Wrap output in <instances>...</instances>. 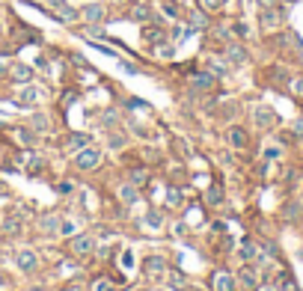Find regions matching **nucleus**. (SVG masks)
Segmentation results:
<instances>
[{
  "label": "nucleus",
  "mask_w": 303,
  "mask_h": 291,
  "mask_svg": "<svg viewBox=\"0 0 303 291\" xmlns=\"http://www.w3.org/2000/svg\"><path fill=\"white\" fill-rule=\"evenodd\" d=\"M98 164H101V149H95V146L80 149V152L74 155V161H71V167L80 170V173H89V170H95Z\"/></svg>",
  "instance_id": "nucleus-1"
},
{
  "label": "nucleus",
  "mask_w": 303,
  "mask_h": 291,
  "mask_svg": "<svg viewBox=\"0 0 303 291\" xmlns=\"http://www.w3.org/2000/svg\"><path fill=\"white\" fill-rule=\"evenodd\" d=\"M95 247H98L95 235H77V238H71V253H74L77 259L92 256V253H95Z\"/></svg>",
  "instance_id": "nucleus-2"
},
{
  "label": "nucleus",
  "mask_w": 303,
  "mask_h": 291,
  "mask_svg": "<svg viewBox=\"0 0 303 291\" xmlns=\"http://www.w3.org/2000/svg\"><path fill=\"white\" fill-rule=\"evenodd\" d=\"M187 83H190V89H193V92H211V89L217 86V80H214V74H211V71H193Z\"/></svg>",
  "instance_id": "nucleus-3"
},
{
  "label": "nucleus",
  "mask_w": 303,
  "mask_h": 291,
  "mask_svg": "<svg viewBox=\"0 0 303 291\" xmlns=\"http://www.w3.org/2000/svg\"><path fill=\"white\" fill-rule=\"evenodd\" d=\"M143 274L149 280H158L161 274H167V259L164 256H146L143 259Z\"/></svg>",
  "instance_id": "nucleus-4"
},
{
  "label": "nucleus",
  "mask_w": 303,
  "mask_h": 291,
  "mask_svg": "<svg viewBox=\"0 0 303 291\" xmlns=\"http://www.w3.org/2000/svg\"><path fill=\"white\" fill-rule=\"evenodd\" d=\"M77 15H80L83 21H89V24H98V21H104V6H101V3H86Z\"/></svg>",
  "instance_id": "nucleus-5"
},
{
  "label": "nucleus",
  "mask_w": 303,
  "mask_h": 291,
  "mask_svg": "<svg viewBox=\"0 0 303 291\" xmlns=\"http://www.w3.org/2000/svg\"><path fill=\"white\" fill-rule=\"evenodd\" d=\"M211 289L214 291H235V280H232V274H226V271L214 274V277H211Z\"/></svg>",
  "instance_id": "nucleus-6"
},
{
  "label": "nucleus",
  "mask_w": 303,
  "mask_h": 291,
  "mask_svg": "<svg viewBox=\"0 0 303 291\" xmlns=\"http://www.w3.org/2000/svg\"><path fill=\"white\" fill-rule=\"evenodd\" d=\"M226 140H229L232 149H247V143H250L244 128H229V131H226Z\"/></svg>",
  "instance_id": "nucleus-7"
},
{
  "label": "nucleus",
  "mask_w": 303,
  "mask_h": 291,
  "mask_svg": "<svg viewBox=\"0 0 303 291\" xmlns=\"http://www.w3.org/2000/svg\"><path fill=\"white\" fill-rule=\"evenodd\" d=\"M45 98V89L42 86H27V89H21V104H39Z\"/></svg>",
  "instance_id": "nucleus-8"
},
{
  "label": "nucleus",
  "mask_w": 303,
  "mask_h": 291,
  "mask_svg": "<svg viewBox=\"0 0 303 291\" xmlns=\"http://www.w3.org/2000/svg\"><path fill=\"white\" fill-rule=\"evenodd\" d=\"M18 265H21V271L33 274L36 265H39V262H36V253H33V250H21V253H18Z\"/></svg>",
  "instance_id": "nucleus-9"
},
{
  "label": "nucleus",
  "mask_w": 303,
  "mask_h": 291,
  "mask_svg": "<svg viewBox=\"0 0 303 291\" xmlns=\"http://www.w3.org/2000/svg\"><path fill=\"white\" fill-rule=\"evenodd\" d=\"M128 18H131V21H152V12H149L146 3H134V6L128 9Z\"/></svg>",
  "instance_id": "nucleus-10"
},
{
  "label": "nucleus",
  "mask_w": 303,
  "mask_h": 291,
  "mask_svg": "<svg viewBox=\"0 0 303 291\" xmlns=\"http://www.w3.org/2000/svg\"><path fill=\"white\" fill-rule=\"evenodd\" d=\"M89 143H92V137H89V134H68L65 149H86Z\"/></svg>",
  "instance_id": "nucleus-11"
},
{
  "label": "nucleus",
  "mask_w": 303,
  "mask_h": 291,
  "mask_svg": "<svg viewBox=\"0 0 303 291\" xmlns=\"http://www.w3.org/2000/svg\"><path fill=\"white\" fill-rule=\"evenodd\" d=\"M274 122H277V116H274L268 107H259V110H256V125H259V128H271Z\"/></svg>",
  "instance_id": "nucleus-12"
},
{
  "label": "nucleus",
  "mask_w": 303,
  "mask_h": 291,
  "mask_svg": "<svg viewBox=\"0 0 303 291\" xmlns=\"http://www.w3.org/2000/svg\"><path fill=\"white\" fill-rule=\"evenodd\" d=\"M60 217L57 214H51V217H42V229H45V235H60Z\"/></svg>",
  "instance_id": "nucleus-13"
},
{
  "label": "nucleus",
  "mask_w": 303,
  "mask_h": 291,
  "mask_svg": "<svg viewBox=\"0 0 303 291\" xmlns=\"http://www.w3.org/2000/svg\"><path fill=\"white\" fill-rule=\"evenodd\" d=\"M146 42H152V45H158L161 39H164V30L161 27H143V33H140Z\"/></svg>",
  "instance_id": "nucleus-14"
},
{
  "label": "nucleus",
  "mask_w": 303,
  "mask_h": 291,
  "mask_svg": "<svg viewBox=\"0 0 303 291\" xmlns=\"http://www.w3.org/2000/svg\"><path fill=\"white\" fill-rule=\"evenodd\" d=\"M238 280H241V286L250 291V289H256V274H253V268H244L241 274H238Z\"/></svg>",
  "instance_id": "nucleus-15"
},
{
  "label": "nucleus",
  "mask_w": 303,
  "mask_h": 291,
  "mask_svg": "<svg viewBox=\"0 0 303 291\" xmlns=\"http://www.w3.org/2000/svg\"><path fill=\"white\" fill-rule=\"evenodd\" d=\"M226 57H229V62H244V59H247V54H244V48H241V45H229Z\"/></svg>",
  "instance_id": "nucleus-16"
},
{
  "label": "nucleus",
  "mask_w": 303,
  "mask_h": 291,
  "mask_svg": "<svg viewBox=\"0 0 303 291\" xmlns=\"http://www.w3.org/2000/svg\"><path fill=\"white\" fill-rule=\"evenodd\" d=\"M12 77H15V80H24V83H27V80L33 77V68H30V65H15V68H12Z\"/></svg>",
  "instance_id": "nucleus-17"
},
{
  "label": "nucleus",
  "mask_w": 303,
  "mask_h": 291,
  "mask_svg": "<svg viewBox=\"0 0 303 291\" xmlns=\"http://www.w3.org/2000/svg\"><path fill=\"white\" fill-rule=\"evenodd\" d=\"M262 21H265V27H277V21H280V12H274V9H265V12H262Z\"/></svg>",
  "instance_id": "nucleus-18"
},
{
  "label": "nucleus",
  "mask_w": 303,
  "mask_h": 291,
  "mask_svg": "<svg viewBox=\"0 0 303 291\" xmlns=\"http://www.w3.org/2000/svg\"><path fill=\"white\" fill-rule=\"evenodd\" d=\"M226 0H199V6H202V12H217L220 6H223Z\"/></svg>",
  "instance_id": "nucleus-19"
},
{
  "label": "nucleus",
  "mask_w": 303,
  "mask_h": 291,
  "mask_svg": "<svg viewBox=\"0 0 303 291\" xmlns=\"http://www.w3.org/2000/svg\"><path fill=\"white\" fill-rule=\"evenodd\" d=\"M199 27H205V15L202 12H193L190 15V30H199Z\"/></svg>",
  "instance_id": "nucleus-20"
},
{
  "label": "nucleus",
  "mask_w": 303,
  "mask_h": 291,
  "mask_svg": "<svg viewBox=\"0 0 303 291\" xmlns=\"http://www.w3.org/2000/svg\"><path fill=\"white\" fill-rule=\"evenodd\" d=\"M30 125H33V128H51V119H45V116H33Z\"/></svg>",
  "instance_id": "nucleus-21"
},
{
  "label": "nucleus",
  "mask_w": 303,
  "mask_h": 291,
  "mask_svg": "<svg viewBox=\"0 0 303 291\" xmlns=\"http://www.w3.org/2000/svg\"><path fill=\"white\" fill-rule=\"evenodd\" d=\"M253 253H256V247H253L250 241H244V244H241V259H253Z\"/></svg>",
  "instance_id": "nucleus-22"
},
{
  "label": "nucleus",
  "mask_w": 303,
  "mask_h": 291,
  "mask_svg": "<svg viewBox=\"0 0 303 291\" xmlns=\"http://www.w3.org/2000/svg\"><path fill=\"white\" fill-rule=\"evenodd\" d=\"M164 12H167L170 18H179V6H176V3H167V0H164Z\"/></svg>",
  "instance_id": "nucleus-23"
},
{
  "label": "nucleus",
  "mask_w": 303,
  "mask_h": 291,
  "mask_svg": "<svg viewBox=\"0 0 303 291\" xmlns=\"http://www.w3.org/2000/svg\"><path fill=\"white\" fill-rule=\"evenodd\" d=\"M122 199H125V202H134V199H137V190H134V187H122Z\"/></svg>",
  "instance_id": "nucleus-24"
},
{
  "label": "nucleus",
  "mask_w": 303,
  "mask_h": 291,
  "mask_svg": "<svg viewBox=\"0 0 303 291\" xmlns=\"http://www.w3.org/2000/svg\"><path fill=\"white\" fill-rule=\"evenodd\" d=\"M131 178L140 184V181H146V178H149V173H146V170H134V173H131Z\"/></svg>",
  "instance_id": "nucleus-25"
},
{
  "label": "nucleus",
  "mask_w": 303,
  "mask_h": 291,
  "mask_svg": "<svg viewBox=\"0 0 303 291\" xmlns=\"http://www.w3.org/2000/svg\"><path fill=\"white\" fill-rule=\"evenodd\" d=\"M205 199H208V202H220V199H223V193H220V190H208V193H205Z\"/></svg>",
  "instance_id": "nucleus-26"
},
{
  "label": "nucleus",
  "mask_w": 303,
  "mask_h": 291,
  "mask_svg": "<svg viewBox=\"0 0 303 291\" xmlns=\"http://www.w3.org/2000/svg\"><path fill=\"white\" fill-rule=\"evenodd\" d=\"M146 220H149L152 226H158V223H161V214H158V211H149V214H146Z\"/></svg>",
  "instance_id": "nucleus-27"
},
{
  "label": "nucleus",
  "mask_w": 303,
  "mask_h": 291,
  "mask_svg": "<svg viewBox=\"0 0 303 291\" xmlns=\"http://www.w3.org/2000/svg\"><path fill=\"white\" fill-rule=\"evenodd\" d=\"M71 187H74V184H71V181H60V187H57V190H60V193H68V190H71Z\"/></svg>",
  "instance_id": "nucleus-28"
},
{
  "label": "nucleus",
  "mask_w": 303,
  "mask_h": 291,
  "mask_svg": "<svg viewBox=\"0 0 303 291\" xmlns=\"http://www.w3.org/2000/svg\"><path fill=\"white\" fill-rule=\"evenodd\" d=\"M295 92H298V95H303V77L298 80V83H295Z\"/></svg>",
  "instance_id": "nucleus-29"
},
{
  "label": "nucleus",
  "mask_w": 303,
  "mask_h": 291,
  "mask_svg": "<svg viewBox=\"0 0 303 291\" xmlns=\"http://www.w3.org/2000/svg\"><path fill=\"white\" fill-rule=\"evenodd\" d=\"M259 3H265V6H271V3H274V0H259Z\"/></svg>",
  "instance_id": "nucleus-30"
},
{
  "label": "nucleus",
  "mask_w": 303,
  "mask_h": 291,
  "mask_svg": "<svg viewBox=\"0 0 303 291\" xmlns=\"http://www.w3.org/2000/svg\"><path fill=\"white\" fill-rule=\"evenodd\" d=\"M155 291H170V289H155Z\"/></svg>",
  "instance_id": "nucleus-31"
},
{
  "label": "nucleus",
  "mask_w": 303,
  "mask_h": 291,
  "mask_svg": "<svg viewBox=\"0 0 303 291\" xmlns=\"http://www.w3.org/2000/svg\"><path fill=\"white\" fill-rule=\"evenodd\" d=\"M116 3H128V0H116Z\"/></svg>",
  "instance_id": "nucleus-32"
},
{
  "label": "nucleus",
  "mask_w": 303,
  "mask_h": 291,
  "mask_svg": "<svg viewBox=\"0 0 303 291\" xmlns=\"http://www.w3.org/2000/svg\"><path fill=\"white\" fill-rule=\"evenodd\" d=\"M265 291H277V289H265Z\"/></svg>",
  "instance_id": "nucleus-33"
}]
</instances>
